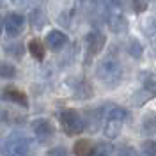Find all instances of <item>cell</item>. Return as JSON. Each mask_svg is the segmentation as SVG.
I'll return each instance as SVG.
<instances>
[{
  "label": "cell",
  "mask_w": 156,
  "mask_h": 156,
  "mask_svg": "<svg viewBox=\"0 0 156 156\" xmlns=\"http://www.w3.org/2000/svg\"><path fill=\"white\" fill-rule=\"evenodd\" d=\"M98 78L108 89L117 87L122 82V66L117 58H105L98 64Z\"/></svg>",
  "instance_id": "cell-1"
},
{
  "label": "cell",
  "mask_w": 156,
  "mask_h": 156,
  "mask_svg": "<svg viewBox=\"0 0 156 156\" xmlns=\"http://www.w3.org/2000/svg\"><path fill=\"white\" fill-rule=\"evenodd\" d=\"M128 119V110L122 107H114L107 115V121H105V126H103V133L107 138H117L121 129L124 126Z\"/></svg>",
  "instance_id": "cell-2"
},
{
  "label": "cell",
  "mask_w": 156,
  "mask_h": 156,
  "mask_svg": "<svg viewBox=\"0 0 156 156\" xmlns=\"http://www.w3.org/2000/svg\"><path fill=\"white\" fill-rule=\"evenodd\" d=\"M2 154L4 156H29L30 154V140L27 136L12 133L2 142Z\"/></svg>",
  "instance_id": "cell-3"
},
{
  "label": "cell",
  "mask_w": 156,
  "mask_h": 156,
  "mask_svg": "<svg viewBox=\"0 0 156 156\" xmlns=\"http://www.w3.org/2000/svg\"><path fill=\"white\" fill-rule=\"evenodd\" d=\"M58 119H60V126L68 136H75L85 129V119L73 108L62 110Z\"/></svg>",
  "instance_id": "cell-4"
},
{
  "label": "cell",
  "mask_w": 156,
  "mask_h": 156,
  "mask_svg": "<svg viewBox=\"0 0 156 156\" xmlns=\"http://www.w3.org/2000/svg\"><path fill=\"white\" fill-rule=\"evenodd\" d=\"M32 131H34V135L37 136L39 142H43V144L50 142L55 136V126L51 124L50 119H36L32 122Z\"/></svg>",
  "instance_id": "cell-5"
},
{
  "label": "cell",
  "mask_w": 156,
  "mask_h": 156,
  "mask_svg": "<svg viewBox=\"0 0 156 156\" xmlns=\"http://www.w3.org/2000/svg\"><path fill=\"white\" fill-rule=\"evenodd\" d=\"M105 44H107V36L101 34V32H98V30H92V32H89L87 36H85V46H87L89 58L96 57L98 53L105 48Z\"/></svg>",
  "instance_id": "cell-6"
},
{
  "label": "cell",
  "mask_w": 156,
  "mask_h": 156,
  "mask_svg": "<svg viewBox=\"0 0 156 156\" xmlns=\"http://www.w3.org/2000/svg\"><path fill=\"white\" fill-rule=\"evenodd\" d=\"M4 27H5L11 37H16V36L21 34V30L25 27V16L20 14V12H9L4 18Z\"/></svg>",
  "instance_id": "cell-7"
},
{
  "label": "cell",
  "mask_w": 156,
  "mask_h": 156,
  "mask_svg": "<svg viewBox=\"0 0 156 156\" xmlns=\"http://www.w3.org/2000/svg\"><path fill=\"white\" fill-rule=\"evenodd\" d=\"M2 98L5 101H11L12 105H20V107H29V99H27V94L23 90H20L16 87H5L4 92H2Z\"/></svg>",
  "instance_id": "cell-8"
},
{
  "label": "cell",
  "mask_w": 156,
  "mask_h": 156,
  "mask_svg": "<svg viewBox=\"0 0 156 156\" xmlns=\"http://www.w3.org/2000/svg\"><path fill=\"white\" fill-rule=\"evenodd\" d=\"M46 44L50 50H60L68 44V36L62 32V30H51L48 36H46Z\"/></svg>",
  "instance_id": "cell-9"
},
{
  "label": "cell",
  "mask_w": 156,
  "mask_h": 156,
  "mask_svg": "<svg viewBox=\"0 0 156 156\" xmlns=\"http://www.w3.org/2000/svg\"><path fill=\"white\" fill-rule=\"evenodd\" d=\"M108 27L112 29V32H115V34H122V32L128 29V20L124 18L121 12L112 11V12L108 14Z\"/></svg>",
  "instance_id": "cell-10"
},
{
  "label": "cell",
  "mask_w": 156,
  "mask_h": 156,
  "mask_svg": "<svg viewBox=\"0 0 156 156\" xmlns=\"http://www.w3.org/2000/svg\"><path fill=\"white\" fill-rule=\"evenodd\" d=\"M156 94V89H151V87H146V89H140V90H136L133 98H131V103L135 105V107H142L144 103H147L149 99H153Z\"/></svg>",
  "instance_id": "cell-11"
},
{
  "label": "cell",
  "mask_w": 156,
  "mask_h": 156,
  "mask_svg": "<svg viewBox=\"0 0 156 156\" xmlns=\"http://www.w3.org/2000/svg\"><path fill=\"white\" fill-rule=\"evenodd\" d=\"M29 51H30V55L36 58V60H43L44 58V53H46V48H44V44L41 43V39H37V37H34V39H30L29 41Z\"/></svg>",
  "instance_id": "cell-12"
},
{
  "label": "cell",
  "mask_w": 156,
  "mask_h": 156,
  "mask_svg": "<svg viewBox=\"0 0 156 156\" xmlns=\"http://www.w3.org/2000/svg\"><path fill=\"white\" fill-rule=\"evenodd\" d=\"M92 142L89 140V138H80L76 140V144L73 146V153L75 156H89L90 154V151H92Z\"/></svg>",
  "instance_id": "cell-13"
},
{
  "label": "cell",
  "mask_w": 156,
  "mask_h": 156,
  "mask_svg": "<svg viewBox=\"0 0 156 156\" xmlns=\"http://www.w3.org/2000/svg\"><path fill=\"white\" fill-rule=\"evenodd\" d=\"M29 23L32 25V29L36 30H41L44 27V23H46V16H44V12L41 9H36L30 12V18H29Z\"/></svg>",
  "instance_id": "cell-14"
},
{
  "label": "cell",
  "mask_w": 156,
  "mask_h": 156,
  "mask_svg": "<svg viewBox=\"0 0 156 156\" xmlns=\"http://www.w3.org/2000/svg\"><path fill=\"white\" fill-rule=\"evenodd\" d=\"M75 90H76L75 94H76L78 99H89V98H92V85L89 83L87 80H82Z\"/></svg>",
  "instance_id": "cell-15"
},
{
  "label": "cell",
  "mask_w": 156,
  "mask_h": 156,
  "mask_svg": "<svg viewBox=\"0 0 156 156\" xmlns=\"http://www.w3.org/2000/svg\"><path fill=\"white\" fill-rule=\"evenodd\" d=\"M142 126L149 135H156V112H149V114L144 115Z\"/></svg>",
  "instance_id": "cell-16"
},
{
  "label": "cell",
  "mask_w": 156,
  "mask_h": 156,
  "mask_svg": "<svg viewBox=\"0 0 156 156\" xmlns=\"http://www.w3.org/2000/svg\"><path fill=\"white\" fill-rule=\"evenodd\" d=\"M89 156H112V146L107 142H98Z\"/></svg>",
  "instance_id": "cell-17"
},
{
  "label": "cell",
  "mask_w": 156,
  "mask_h": 156,
  "mask_svg": "<svg viewBox=\"0 0 156 156\" xmlns=\"http://www.w3.org/2000/svg\"><path fill=\"white\" fill-rule=\"evenodd\" d=\"M16 68L9 64V62H4V60H0V78H4V80H9V78H14L16 76Z\"/></svg>",
  "instance_id": "cell-18"
},
{
  "label": "cell",
  "mask_w": 156,
  "mask_h": 156,
  "mask_svg": "<svg viewBox=\"0 0 156 156\" xmlns=\"http://www.w3.org/2000/svg\"><path fill=\"white\" fill-rule=\"evenodd\" d=\"M128 53L131 55V57H142V53H144V48H142V44H140V41H136V39H131L129 41V46H128Z\"/></svg>",
  "instance_id": "cell-19"
},
{
  "label": "cell",
  "mask_w": 156,
  "mask_h": 156,
  "mask_svg": "<svg viewBox=\"0 0 156 156\" xmlns=\"http://www.w3.org/2000/svg\"><path fill=\"white\" fill-rule=\"evenodd\" d=\"M5 51H7L9 55L20 57V55L23 53V44H21V43H16V44H9V46H5Z\"/></svg>",
  "instance_id": "cell-20"
},
{
  "label": "cell",
  "mask_w": 156,
  "mask_h": 156,
  "mask_svg": "<svg viewBox=\"0 0 156 156\" xmlns=\"http://www.w3.org/2000/svg\"><path fill=\"white\" fill-rule=\"evenodd\" d=\"M44 156H69L68 154V149L62 146H57V147H51L50 151H46Z\"/></svg>",
  "instance_id": "cell-21"
},
{
  "label": "cell",
  "mask_w": 156,
  "mask_h": 156,
  "mask_svg": "<svg viewBox=\"0 0 156 156\" xmlns=\"http://www.w3.org/2000/svg\"><path fill=\"white\" fill-rule=\"evenodd\" d=\"M117 156H140V154L136 153L135 147H131V146H124V147H121V149L117 151Z\"/></svg>",
  "instance_id": "cell-22"
},
{
  "label": "cell",
  "mask_w": 156,
  "mask_h": 156,
  "mask_svg": "<svg viewBox=\"0 0 156 156\" xmlns=\"http://www.w3.org/2000/svg\"><path fill=\"white\" fill-rule=\"evenodd\" d=\"M133 9H135V12H144V11L147 9V5L144 4V2H138V0H133Z\"/></svg>",
  "instance_id": "cell-23"
},
{
  "label": "cell",
  "mask_w": 156,
  "mask_h": 156,
  "mask_svg": "<svg viewBox=\"0 0 156 156\" xmlns=\"http://www.w3.org/2000/svg\"><path fill=\"white\" fill-rule=\"evenodd\" d=\"M4 29H5V27H4V18L0 16V36H2V30Z\"/></svg>",
  "instance_id": "cell-24"
},
{
  "label": "cell",
  "mask_w": 156,
  "mask_h": 156,
  "mask_svg": "<svg viewBox=\"0 0 156 156\" xmlns=\"http://www.w3.org/2000/svg\"><path fill=\"white\" fill-rule=\"evenodd\" d=\"M140 156H154V154H146V153H140Z\"/></svg>",
  "instance_id": "cell-25"
}]
</instances>
